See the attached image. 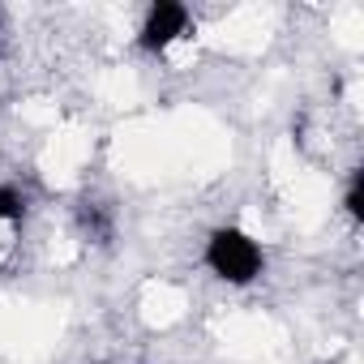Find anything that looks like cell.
Here are the masks:
<instances>
[{
	"instance_id": "obj_3",
	"label": "cell",
	"mask_w": 364,
	"mask_h": 364,
	"mask_svg": "<svg viewBox=\"0 0 364 364\" xmlns=\"http://www.w3.org/2000/svg\"><path fill=\"white\" fill-rule=\"evenodd\" d=\"M73 219H77V232H82L90 245H112V236H116L112 206H103V202H82V206L73 210Z\"/></svg>"
},
{
	"instance_id": "obj_2",
	"label": "cell",
	"mask_w": 364,
	"mask_h": 364,
	"mask_svg": "<svg viewBox=\"0 0 364 364\" xmlns=\"http://www.w3.org/2000/svg\"><path fill=\"white\" fill-rule=\"evenodd\" d=\"M193 31V18L189 9L180 5V0H154V5L146 9L141 26H137V48L146 56H163L176 39H185Z\"/></svg>"
},
{
	"instance_id": "obj_1",
	"label": "cell",
	"mask_w": 364,
	"mask_h": 364,
	"mask_svg": "<svg viewBox=\"0 0 364 364\" xmlns=\"http://www.w3.org/2000/svg\"><path fill=\"white\" fill-rule=\"evenodd\" d=\"M206 266H210V274L215 279H223V283H232V287H249L262 270H266V253H262V245L249 236V232H240V228H215L210 236H206Z\"/></svg>"
},
{
	"instance_id": "obj_5",
	"label": "cell",
	"mask_w": 364,
	"mask_h": 364,
	"mask_svg": "<svg viewBox=\"0 0 364 364\" xmlns=\"http://www.w3.org/2000/svg\"><path fill=\"white\" fill-rule=\"evenodd\" d=\"M0 228H9V223H5V219H0Z\"/></svg>"
},
{
	"instance_id": "obj_4",
	"label": "cell",
	"mask_w": 364,
	"mask_h": 364,
	"mask_svg": "<svg viewBox=\"0 0 364 364\" xmlns=\"http://www.w3.org/2000/svg\"><path fill=\"white\" fill-rule=\"evenodd\" d=\"M343 210L351 223H364V171H351L347 189H343Z\"/></svg>"
}]
</instances>
